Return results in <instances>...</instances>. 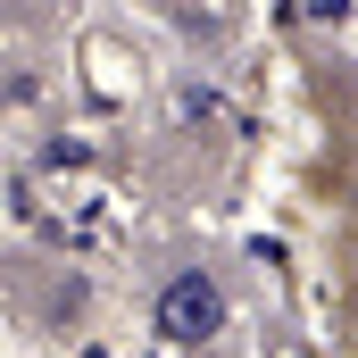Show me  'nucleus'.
Returning <instances> with one entry per match:
<instances>
[{
  "instance_id": "obj_1",
  "label": "nucleus",
  "mask_w": 358,
  "mask_h": 358,
  "mask_svg": "<svg viewBox=\"0 0 358 358\" xmlns=\"http://www.w3.org/2000/svg\"><path fill=\"white\" fill-rule=\"evenodd\" d=\"M225 317H234V300H225V275L217 267H176L167 275V292H159V342L208 350L225 334Z\"/></svg>"
}]
</instances>
